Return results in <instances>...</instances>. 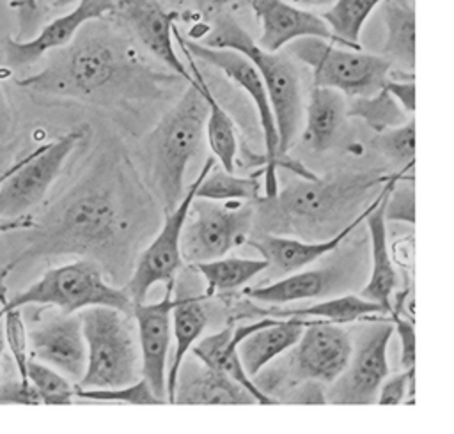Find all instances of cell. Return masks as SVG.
Masks as SVG:
<instances>
[{"label": "cell", "instance_id": "6da1fadb", "mask_svg": "<svg viewBox=\"0 0 454 434\" xmlns=\"http://www.w3.org/2000/svg\"><path fill=\"white\" fill-rule=\"evenodd\" d=\"M46 55V66L20 78V87L96 106H122L161 97L176 80L147 64L135 43L103 18L87 21L67 44Z\"/></svg>", "mask_w": 454, "mask_h": 434}, {"label": "cell", "instance_id": "9c48e42d", "mask_svg": "<svg viewBox=\"0 0 454 434\" xmlns=\"http://www.w3.org/2000/svg\"><path fill=\"white\" fill-rule=\"evenodd\" d=\"M287 53L312 71L316 87H330L346 97L369 96L385 87L390 62L362 48H348L319 37H300L287 44Z\"/></svg>", "mask_w": 454, "mask_h": 434}, {"label": "cell", "instance_id": "b9f144b4", "mask_svg": "<svg viewBox=\"0 0 454 434\" xmlns=\"http://www.w3.org/2000/svg\"><path fill=\"white\" fill-rule=\"evenodd\" d=\"M0 404H28L37 406L41 404L34 386L28 379H14L7 383H0Z\"/></svg>", "mask_w": 454, "mask_h": 434}, {"label": "cell", "instance_id": "5bb4252c", "mask_svg": "<svg viewBox=\"0 0 454 434\" xmlns=\"http://www.w3.org/2000/svg\"><path fill=\"white\" fill-rule=\"evenodd\" d=\"M213 165H215V158L211 156L202 165L199 177L184 191V197L181 198V202L172 211L165 213V220L160 232L149 243V246L140 253L131 278L122 287L133 305L145 301V296L153 285L176 283V275L184 264L181 255L183 225H184L190 204L195 198L197 186L202 175L206 174V170L211 168Z\"/></svg>", "mask_w": 454, "mask_h": 434}, {"label": "cell", "instance_id": "ac0fdd59", "mask_svg": "<svg viewBox=\"0 0 454 434\" xmlns=\"http://www.w3.org/2000/svg\"><path fill=\"white\" fill-rule=\"evenodd\" d=\"M114 0H78L73 11L46 23L30 39H4V60L11 69H21L35 64L51 50L67 44L74 34L90 19H99L114 12Z\"/></svg>", "mask_w": 454, "mask_h": 434}, {"label": "cell", "instance_id": "60d3db41", "mask_svg": "<svg viewBox=\"0 0 454 434\" xmlns=\"http://www.w3.org/2000/svg\"><path fill=\"white\" fill-rule=\"evenodd\" d=\"M392 324H394V331L399 337V344H401V354H399V363L401 368H411L415 367V326L413 321L404 319L401 314H394L390 315Z\"/></svg>", "mask_w": 454, "mask_h": 434}, {"label": "cell", "instance_id": "8992f818", "mask_svg": "<svg viewBox=\"0 0 454 434\" xmlns=\"http://www.w3.org/2000/svg\"><path fill=\"white\" fill-rule=\"evenodd\" d=\"M87 347L85 372L78 388H117L142 376L137 324L131 314L114 306L78 312Z\"/></svg>", "mask_w": 454, "mask_h": 434}, {"label": "cell", "instance_id": "d590c367", "mask_svg": "<svg viewBox=\"0 0 454 434\" xmlns=\"http://www.w3.org/2000/svg\"><path fill=\"white\" fill-rule=\"evenodd\" d=\"M374 147L401 170H411L415 159V120L408 119L401 126L380 131L374 138Z\"/></svg>", "mask_w": 454, "mask_h": 434}, {"label": "cell", "instance_id": "7bdbcfd3", "mask_svg": "<svg viewBox=\"0 0 454 434\" xmlns=\"http://www.w3.org/2000/svg\"><path fill=\"white\" fill-rule=\"evenodd\" d=\"M9 5L16 12L20 23V34L16 39H30L41 18L39 0H9Z\"/></svg>", "mask_w": 454, "mask_h": 434}, {"label": "cell", "instance_id": "4fadbf2b", "mask_svg": "<svg viewBox=\"0 0 454 434\" xmlns=\"http://www.w3.org/2000/svg\"><path fill=\"white\" fill-rule=\"evenodd\" d=\"M287 351L289 354L286 361H280V367H284L282 376H286V379H282L278 386H284L286 390L289 384L301 381L328 384L348 365L351 354V335L342 329L340 324L310 319L300 338ZM278 379L280 377L270 381L271 386H268L264 393L270 395V390Z\"/></svg>", "mask_w": 454, "mask_h": 434}, {"label": "cell", "instance_id": "4dcf8cb0", "mask_svg": "<svg viewBox=\"0 0 454 434\" xmlns=\"http://www.w3.org/2000/svg\"><path fill=\"white\" fill-rule=\"evenodd\" d=\"M195 269L206 280L204 298H211L215 294L231 292L241 289L252 278L266 271L268 262L259 259H245V257H218L206 262L193 264Z\"/></svg>", "mask_w": 454, "mask_h": 434}, {"label": "cell", "instance_id": "c3c4849f", "mask_svg": "<svg viewBox=\"0 0 454 434\" xmlns=\"http://www.w3.org/2000/svg\"><path fill=\"white\" fill-rule=\"evenodd\" d=\"M296 7L301 9H312V7H325V5H332L335 0H286Z\"/></svg>", "mask_w": 454, "mask_h": 434}, {"label": "cell", "instance_id": "f907efd6", "mask_svg": "<svg viewBox=\"0 0 454 434\" xmlns=\"http://www.w3.org/2000/svg\"><path fill=\"white\" fill-rule=\"evenodd\" d=\"M74 2H78V0H53V5L55 7H66V5H71Z\"/></svg>", "mask_w": 454, "mask_h": 434}, {"label": "cell", "instance_id": "681fc988", "mask_svg": "<svg viewBox=\"0 0 454 434\" xmlns=\"http://www.w3.org/2000/svg\"><path fill=\"white\" fill-rule=\"evenodd\" d=\"M5 349V342H4V331H2V319H0V361H2V354ZM0 383H2V374H0Z\"/></svg>", "mask_w": 454, "mask_h": 434}, {"label": "cell", "instance_id": "cb8c5ba5", "mask_svg": "<svg viewBox=\"0 0 454 434\" xmlns=\"http://www.w3.org/2000/svg\"><path fill=\"white\" fill-rule=\"evenodd\" d=\"M310 319L277 317L273 322L248 333L238 344V356L248 377H255L275 358L287 353Z\"/></svg>", "mask_w": 454, "mask_h": 434}, {"label": "cell", "instance_id": "7c38bea8", "mask_svg": "<svg viewBox=\"0 0 454 434\" xmlns=\"http://www.w3.org/2000/svg\"><path fill=\"white\" fill-rule=\"evenodd\" d=\"M82 136V131H69L23 156L20 167L0 186V220L28 216V211L46 197Z\"/></svg>", "mask_w": 454, "mask_h": 434}, {"label": "cell", "instance_id": "d4e9b609", "mask_svg": "<svg viewBox=\"0 0 454 434\" xmlns=\"http://www.w3.org/2000/svg\"><path fill=\"white\" fill-rule=\"evenodd\" d=\"M177 44H179L184 58H186V67H188L190 74L193 76L195 85L199 87L200 94L204 96V99L207 103L206 138H207V143H209V147L215 154V159L220 163V167L223 170L236 172V158H238V151H239L236 126H234L231 115L223 110V106L213 96L207 81L204 80V76H202V73L197 66V58L181 43H177Z\"/></svg>", "mask_w": 454, "mask_h": 434}, {"label": "cell", "instance_id": "484cf974", "mask_svg": "<svg viewBox=\"0 0 454 434\" xmlns=\"http://www.w3.org/2000/svg\"><path fill=\"white\" fill-rule=\"evenodd\" d=\"M305 126L301 138L316 152L326 151L346 119V96L330 87H312L303 106Z\"/></svg>", "mask_w": 454, "mask_h": 434}, {"label": "cell", "instance_id": "277c9868", "mask_svg": "<svg viewBox=\"0 0 454 434\" xmlns=\"http://www.w3.org/2000/svg\"><path fill=\"white\" fill-rule=\"evenodd\" d=\"M207 103L195 81L144 140V161L153 191L163 209L172 211L184 197V172L206 138Z\"/></svg>", "mask_w": 454, "mask_h": 434}, {"label": "cell", "instance_id": "d6986e66", "mask_svg": "<svg viewBox=\"0 0 454 434\" xmlns=\"http://www.w3.org/2000/svg\"><path fill=\"white\" fill-rule=\"evenodd\" d=\"M261 23L257 44L266 51H278L300 37H319L337 44L323 16L296 7L286 0H248Z\"/></svg>", "mask_w": 454, "mask_h": 434}, {"label": "cell", "instance_id": "4316f807", "mask_svg": "<svg viewBox=\"0 0 454 434\" xmlns=\"http://www.w3.org/2000/svg\"><path fill=\"white\" fill-rule=\"evenodd\" d=\"M337 282V273L330 269H309L294 271L287 276L275 280L268 285L247 287L243 294L257 303L266 305H287L300 299H314L333 291Z\"/></svg>", "mask_w": 454, "mask_h": 434}, {"label": "cell", "instance_id": "52a82bcc", "mask_svg": "<svg viewBox=\"0 0 454 434\" xmlns=\"http://www.w3.org/2000/svg\"><path fill=\"white\" fill-rule=\"evenodd\" d=\"M0 314L9 308L41 306L55 308L62 314H76L89 306H114L126 314L133 312V303L126 291L106 282L101 267L90 259H80L57 267H50L32 285L12 298H0Z\"/></svg>", "mask_w": 454, "mask_h": 434}, {"label": "cell", "instance_id": "7dc6e473", "mask_svg": "<svg viewBox=\"0 0 454 434\" xmlns=\"http://www.w3.org/2000/svg\"><path fill=\"white\" fill-rule=\"evenodd\" d=\"M193 2L204 12H220L225 5H229L236 0H193Z\"/></svg>", "mask_w": 454, "mask_h": 434}, {"label": "cell", "instance_id": "f35d334b", "mask_svg": "<svg viewBox=\"0 0 454 434\" xmlns=\"http://www.w3.org/2000/svg\"><path fill=\"white\" fill-rule=\"evenodd\" d=\"M401 174L390 186L385 198V220L387 221H404L408 225L415 223V191L413 177Z\"/></svg>", "mask_w": 454, "mask_h": 434}, {"label": "cell", "instance_id": "ba28073f", "mask_svg": "<svg viewBox=\"0 0 454 434\" xmlns=\"http://www.w3.org/2000/svg\"><path fill=\"white\" fill-rule=\"evenodd\" d=\"M174 41L181 43L197 60H202L209 66H215L220 69L234 85H238L241 90L247 92V96L252 99L261 129H262V140H264V165H262V191L264 195L261 198H271L277 195L278 186H277V168L282 167L286 170H291L301 179H314L316 175L309 172L300 161L293 159L289 154L282 158L278 154V136H277V128H275V119L270 105V97L264 87V81L257 71V67L252 64L248 57L243 53L231 50V48H211L206 44H200L193 39L183 37L177 27L172 28Z\"/></svg>", "mask_w": 454, "mask_h": 434}, {"label": "cell", "instance_id": "e0dca14e", "mask_svg": "<svg viewBox=\"0 0 454 434\" xmlns=\"http://www.w3.org/2000/svg\"><path fill=\"white\" fill-rule=\"evenodd\" d=\"M165 287V296L160 301L133 305L131 315L137 324L142 377H145L151 390L167 404V361L172 337L174 283Z\"/></svg>", "mask_w": 454, "mask_h": 434}, {"label": "cell", "instance_id": "7a4b0ae2", "mask_svg": "<svg viewBox=\"0 0 454 434\" xmlns=\"http://www.w3.org/2000/svg\"><path fill=\"white\" fill-rule=\"evenodd\" d=\"M298 179L275 197L255 200V221L264 232L291 234L305 241L328 239L362 213L358 209L388 175L371 172Z\"/></svg>", "mask_w": 454, "mask_h": 434}, {"label": "cell", "instance_id": "d6a6232c", "mask_svg": "<svg viewBox=\"0 0 454 434\" xmlns=\"http://www.w3.org/2000/svg\"><path fill=\"white\" fill-rule=\"evenodd\" d=\"M383 0H335L323 14V19L328 23L337 44L356 50L362 48L360 32L371 12Z\"/></svg>", "mask_w": 454, "mask_h": 434}, {"label": "cell", "instance_id": "3957f363", "mask_svg": "<svg viewBox=\"0 0 454 434\" xmlns=\"http://www.w3.org/2000/svg\"><path fill=\"white\" fill-rule=\"evenodd\" d=\"M188 35L193 41L211 48L236 50L252 60L270 97L278 136V154L286 158L296 142L303 119L301 80L293 57L289 53H282L280 50H262L236 18L223 14L222 11L216 12L211 25L197 23L193 28H190Z\"/></svg>", "mask_w": 454, "mask_h": 434}, {"label": "cell", "instance_id": "bcb514c9", "mask_svg": "<svg viewBox=\"0 0 454 434\" xmlns=\"http://www.w3.org/2000/svg\"><path fill=\"white\" fill-rule=\"evenodd\" d=\"M12 126V113H11V106L9 101L5 97V92L0 85V138H4Z\"/></svg>", "mask_w": 454, "mask_h": 434}, {"label": "cell", "instance_id": "8fae6325", "mask_svg": "<svg viewBox=\"0 0 454 434\" xmlns=\"http://www.w3.org/2000/svg\"><path fill=\"white\" fill-rule=\"evenodd\" d=\"M356 329L355 342L351 338V354L344 370L328 383L325 399L330 404L365 406L376 404L381 381L388 374L387 349L394 333L390 315L378 319L365 317Z\"/></svg>", "mask_w": 454, "mask_h": 434}, {"label": "cell", "instance_id": "83f0119b", "mask_svg": "<svg viewBox=\"0 0 454 434\" xmlns=\"http://www.w3.org/2000/svg\"><path fill=\"white\" fill-rule=\"evenodd\" d=\"M387 39L381 55L397 71L415 69V7L413 0H383Z\"/></svg>", "mask_w": 454, "mask_h": 434}, {"label": "cell", "instance_id": "f1b7e54d", "mask_svg": "<svg viewBox=\"0 0 454 434\" xmlns=\"http://www.w3.org/2000/svg\"><path fill=\"white\" fill-rule=\"evenodd\" d=\"M204 294L199 296H177L172 306V335L176 338L174 358L167 372V402L172 404L174 383L183 358L188 354L192 345L202 337L207 324V314L202 306Z\"/></svg>", "mask_w": 454, "mask_h": 434}, {"label": "cell", "instance_id": "30bf717a", "mask_svg": "<svg viewBox=\"0 0 454 434\" xmlns=\"http://www.w3.org/2000/svg\"><path fill=\"white\" fill-rule=\"evenodd\" d=\"M255 227V202H220L195 197L183 232L181 255L197 264L227 255L247 243Z\"/></svg>", "mask_w": 454, "mask_h": 434}, {"label": "cell", "instance_id": "1f68e13d", "mask_svg": "<svg viewBox=\"0 0 454 434\" xmlns=\"http://www.w3.org/2000/svg\"><path fill=\"white\" fill-rule=\"evenodd\" d=\"M262 175L255 172L247 177H239L234 172L223 170L220 165H213L202 175L195 197L220 200V202H255L262 195Z\"/></svg>", "mask_w": 454, "mask_h": 434}, {"label": "cell", "instance_id": "f6af8a7d", "mask_svg": "<svg viewBox=\"0 0 454 434\" xmlns=\"http://www.w3.org/2000/svg\"><path fill=\"white\" fill-rule=\"evenodd\" d=\"M23 161V156L18 159V161H14L11 167H7L5 170H2L0 172V186H2V182L20 167V163ZM30 227H35V221H32V218L30 216H25V218H21V220H12V221H5V220H0V230H14V229H30Z\"/></svg>", "mask_w": 454, "mask_h": 434}, {"label": "cell", "instance_id": "836d02e7", "mask_svg": "<svg viewBox=\"0 0 454 434\" xmlns=\"http://www.w3.org/2000/svg\"><path fill=\"white\" fill-rule=\"evenodd\" d=\"M346 117L364 120L376 133L401 126L408 120V113L383 87L369 96H356L346 101Z\"/></svg>", "mask_w": 454, "mask_h": 434}, {"label": "cell", "instance_id": "7402d4cb", "mask_svg": "<svg viewBox=\"0 0 454 434\" xmlns=\"http://www.w3.org/2000/svg\"><path fill=\"white\" fill-rule=\"evenodd\" d=\"M277 317L271 315H264L259 319H254L252 322H245V324H234V321H231L225 328H222L216 333H211L207 337L199 338L193 345H192V354L200 360L202 363H206L211 368H216L223 374H227L229 377H232L234 381H238L239 384H243L259 404H278L277 399H273L271 395L264 393L252 377L247 376V372L241 367L239 356H238V344L252 331L273 322Z\"/></svg>", "mask_w": 454, "mask_h": 434}, {"label": "cell", "instance_id": "603a6c76", "mask_svg": "<svg viewBox=\"0 0 454 434\" xmlns=\"http://www.w3.org/2000/svg\"><path fill=\"white\" fill-rule=\"evenodd\" d=\"M172 404H259L257 399L227 374L184 356L174 383Z\"/></svg>", "mask_w": 454, "mask_h": 434}, {"label": "cell", "instance_id": "44dd1931", "mask_svg": "<svg viewBox=\"0 0 454 434\" xmlns=\"http://www.w3.org/2000/svg\"><path fill=\"white\" fill-rule=\"evenodd\" d=\"M404 172H410V170H401L397 174L388 175L381 191H378L371 211L364 218V221L367 225L369 237H371V264H372V267H371V276H369L367 283L360 291V296L369 301L378 303L388 315H392L394 294H395V287H397V271L394 267V260L390 257V250L387 244V220H385L383 209H385V198H387L390 186Z\"/></svg>", "mask_w": 454, "mask_h": 434}, {"label": "cell", "instance_id": "ee69618b", "mask_svg": "<svg viewBox=\"0 0 454 434\" xmlns=\"http://www.w3.org/2000/svg\"><path fill=\"white\" fill-rule=\"evenodd\" d=\"M388 94L399 103V106L410 115L415 112V81L413 74L401 80L397 74L388 73V80L385 83Z\"/></svg>", "mask_w": 454, "mask_h": 434}, {"label": "cell", "instance_id": "5b68a950", "mask_svg": "<svg viewBox=\"0 0 454 434\" xmlns=\"http://www.w3.org/2000/svg\"><path fill=\"white\" fill-rule=\"evenodd\" d=\"M128 225L122 202L112 190L87 188L60 207L43 227L37 244L23 257L106 252L126 237Z\"/></svg>", "mask_w": 454, "mask_h": 434}, {"label": "cell", "instance_id": "74e56055", "mask_svg": "<svg viewBox=\"0 0 454 434\" xmlns=\"http://www.w3.org/2000/svg\"><path fill=\"white\" fill-rule=\"evenodd\" d=\"M0 319H2L5 347L12 356V361L18 368L20 377L27 379V361L30 354H28V335L21 317V308H9L0 314Z\"/></svg>", "mask_w": 454, "mask_h": 434}, {"label": "cell", "instance_id": "8d00e7d4", "mask_svg": "<svg viewBox=\"0 0 454 434\" xmlns=\"http://www.w3.org/2000/svg\"><path fill=\"white\" fill-rule=\"evenodd\" d=\"M76 386V384H74ZM74 399L92 402H122V404H165L149 386L145 377L117 388H74Z\"/></svg>", "mask_w": 454, "mask_h": 434}, {"label": "cell", "instance_id": "2e32d148", "mask_svg": "<svg viewBox=\"0 0 454 434\" xmlns=\"http://www.w3.org/2000/svg\"><path fill=\"white\" fill-rule=\"evenodd\" d=\"M27 335L30 358L57 368L74 384L82 379L87 347L78 312L48 315L32 329H27Z\"/></svg>", "mask_w": 454, "mask_h": 434}, {"label": "cell", "instance_id": "ffe728a7", "mask_svg": "<svg viewBox=\"0 0 454 434\" xmlns=\"http://www.w3.org/2000/svg\"><path fill=\"white\" fill-rule=\"evenodd\" d=\"M376 198V197H374ZM374 198L369 202V205L353 220L349 221L340 232L328 239L319 241H305L300 237H289V236H278L262 232L254 236H248L247 243L259 252V255L268 262V267H271L277 275H289L298 269H303L307 264L321 259L323 255L337 250V246L346 241L353 230L364 221L367 213L371 211ZM266 267V269H268Z\"/></svg>", "mask_w": 454, "mask_h": 434}, {"label": "cell", "instance_id": "e575fe53", "mask_svg": "<svg viewBox=\"0 0 454 434\" xmlns=\"http://www.w3.org/2000/svg\"><path fill=\"white\" fill-rule=\"evenodd\" d=\"M27 379L34 386L41 404L66 406L74 400V383L43 361L28 358Z\"/></svg>", "mask_w": 454, "mask_h": 434}, {"label": "cell", "instance_id": "f546056e", "mask_svg": "<svg viewBox=\"0 0 454 434\" xmlns=\"http://www.w3.org/2000/svg\"><path fill=\"white\" fill-rule=\"evenodd\" d=\"M262 315H271V317H301V319H319L333 324H346V322H355L362 321L371 315L385 314V310L360 294H344L337 298H328L314 305L300 306V308H268L261 310Z\"/></svg>", "mask_w": 454, "mask_h": 434}, {"label": "cell", "instance_id": "9a60e30c", "mask_svg": "<svg viewBox=\"0 0 454 434\" xmlns=\"http://www.w3.org/2000/svg\"><path fill=\"white\" fill-rule=\"evenodd\" d=\"M114 12L137 37V41L158 58L168 71L186 83L193 81L186 64L174 50L172 28L181 18L179 11H167L158 0H114Z\"/></svg>", "mask_w": 454, "mask_h": 434}, {"label": "cell", "instance_id": "ab89813d", "mask_svg": "<svg viewBox=\"0 0 454 434\" xmlns=\"http://www.w3.org/2000/svg\"><path fill=\"white\" fill-rule=\"evenodd\" d=\"M413 376H415V367L404 368L403 372H397L394 376H385L378 388L376 395V404L381 406H397L406 402V395H413Z\"/></svg>", "mask_w": 454, "mask_h": 434}]
</instances>
